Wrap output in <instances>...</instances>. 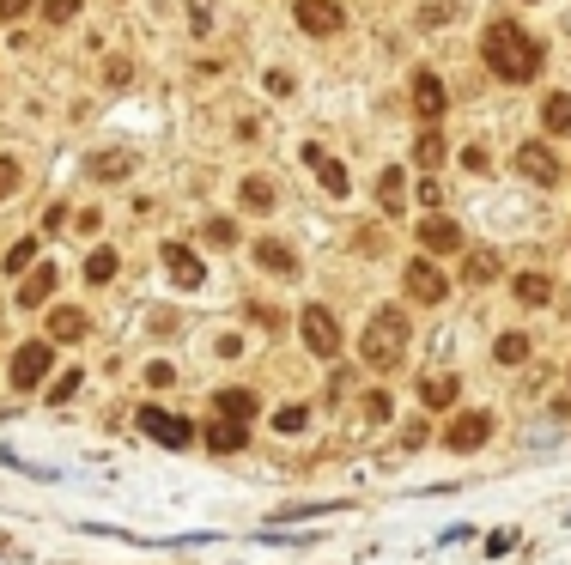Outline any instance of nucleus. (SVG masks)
Instances as JSON below:
<instances>
[{
	"label": "nucleus",
	"instance_id": "obj_1",
	"mask_svg": "<svg viewBox=\"0 0 571 565\" xmlns=\"http://www.w3.org/2000/svg\"><path fill=\"white\" fill-rule=\"evenodd\" d=\"M486 67H493L499 79H511V86H523V79L541 73V43L523 25L493 19V25H486Z\"/></svg>",
	"mask_w": 571,
	"mask_h": 565
},
{
	"label": "nucleus",
	"instance_id": "obj_2",
	"mask_svg": "<svg viewBox=\"0 0 571 565\" xmlns=\"http://www.w3.org/2000/svg\"><path fill=\"white\" fill-rule=\"evenodd\" d=\"M365 365H377V371H395L401 365V353H407V316L401 310H377L371 322H365Z\"/></svg>",
	"mask_w": 571,
	"mask_h": 565
},
{
	"label": "nucleus",
	"instance_id": "obj_3",
	"mask_svg": "<svg viewBox=\"0 0 571 565\" xmlns=\"http://www.w3.org/2000/svg\"><path fill=\"white\" fill-rule=\"evenodd\" d=\"M298 335H304V347L322 353V359H335V353H341V322H335L329 304H310V310L298 316Z\"/></svg>",
	"mask_w": 571,
	"mask_h": 565
},
{
	"label": "nucleus",
	"instance_id": "obj_4",
	"mask_svg": "<svg viewBox=\"0 0 571 565\" xmlns=\"http://www.w3.org/2000/svg\"><path fill=\"white\" fill-rule=\"evenodd\" d=\"M292 13H298V25H304L310 37H335V31L347 25V13L335 7V0H298Z\"/></svg>",
	"mask_w": 571,
	"mask_h": 565
},
{
	"label": "nucleus",
	"instance_id": "obj_5",
	"mask_svg": "<svg viewBox=\"0 0 571 565\" xmlns=\"http://www.w3.org/2000/svg\"><path fill=\"white\" fill-rule=\"evenodd\" d=\"M140 432H152L158 444H171V450H183V444L195 438V426L177 420V414H165V408H140Z\"/></svg>",
	"mask_w": 571,
	"mask_h": 565
},
{
	"label": "nucleus",
	"instance_id": "obj_6",
	"mask_svg": "<svg viewBox=\"0 0 571 565\" xmlns=\"http://www.w3.org/2000/svg\"><path fill=\"white\" fill-rule=\"evenodd\" d=\"M43 371H49V341H25L13 353V389H37Z\"/></svg>",
	"mask_w": 571,
	"mask_h": 565
},
{
	"label": "nucleus",
	"instance_id": "obj_7",
	"mask_svg": "<svg viewBox=\"0 0 571 565\" xmlns=\"http://www.w3.org/2000/svg\"><path fill=\"white\" fill-rule=\"evenodd\" d=\"M401 280H407V292H414L420 304H444V298H450V280H444L432 262H407V274H401Z\"/></svg>",
	"mask_w": 571,
	"mask_h": 565
},
{
	"label": "nucleus",
	"instance_id": "obj_8",
	"mask_svg": "<svg viewBox=\"0 0 571 565\" xmlns=\"http://www.w3.org/2000/svg\"><path fill=\"white\" fill-rule=\"evenodd\" d=\"M420 244H426L432 256H456V250H462V225H456V219H444V213H426Z\"/></svg>",
	"mask_w": 571,
	"mask_h": 565
},
{
	"label": "nucleus",
	"instance_id": "obj_9",
	"mask_svg": "<svg viewBox=\"0 0 571 565\" xmlns=\"http://www.w3.org/2000/svg\"><path fill=\"white\" fill-rule=\"evenodd\" d=\"M517 171H523L529 183L553 189V183H559V158H553V152H547V146L535 140V146H523V152H517Z\"/></svg>",
	"mask_w": 571,
	"mask_h": 565
},
{
	"label": "nucleus",
	"instance_id": "obj_10",
	"mask_svg": "<svg viewBox=\"0 0 571 565\" xmlns=\"http://www.w3.org/2000/svg\"><path fill=\"white\" fill-rule=\"evenodd\" d=\"M486 432H493V420H486V414H462V420L444 432V444H450V450H480Z\"/></svg>",
	"mask_w": 571,
	"mask_h": 565
},
{
	"label": "nucleus",
	"instance_id": "obj_11",
	"mask_svg": "<svg viewBox=\"0 0 571 565\" xmlns=\"http://www.w3.org/2000/svg\"><path fill=\"white\" fill-rule=\"evenodd\" d=\"M128 171H134V146H116V152L92 158V183H122Z\"/></svg>",
	"mask_w": 571,
	"mask_h": 565
},
{
	"label": "nucleus",
	"instance_id": "obj_12",
	"mask_svg": "<svg viewBox=\"0 0 571 565\" xmlns=\"http://www.w3.org/2000/svg\"><path fill=\"white\" fill-rule=\"evenodd\" d=\"M304 165L322 177V189H329V195H347V171H341V165H335V158L322 152V146H304Z\"/></svg>",
	"mask_w": 571,
	"mask_h": 565
},
{
	"label": "nucleus",
	"instance_id": "obj_13",
	"mask_svg": "<svg viewBox=\"0 0 571 565\" xmlns=\"http://www.w3.org/2000/svg\"><path fill=\"white\" fill-rule=\"evenodd\" d=\"M165 268H171V280H177V286H183V292H189V286H201V280H207V274H201V262H195V256H189V250H183V244H165Z\"/></svg>",
	"mask_w": 571,
	"mask_h": 565
},
{
	"label": "nucleus",
	"instance_id": "obj_14",
	"mask_svg": "<svg viewBox=\"0 0 571 565\" xmlns=\"http://www.w3.org/2000/svg\"><path fill=\"white\" fill-rule=\"evenodd\" d=\"M414 104H420L426 116H438V110L450 104V98H444V79H438V73H426V67L414 73Z\"/></svg>",
	"mask_w": 571,
	"mask_h": 565
},
{
	"label": "nucleus",
	"instance_id": "obj_15",
	"mask_svg": "<svg viewBox=\"0 0 571 565\" xmlns=\"http://www.w3.org/2000/svg\"><path fill=\"white\" fill-rule=\"evenodd\" d=\"M256 262H262L268 274H298V256L280 244V237H262V244H256Z\"/></svg>",
	"mask_w": 571,
	"mask_h": 565
},
{
	"label": "nucleus",
	"instance_id": "obj_16",
	"mask_svg": "<svg viewBox=\"0 0 571 565\" xmlns=\"http://www.w3.org/2000/svg\"><path fill=\"white\" fill-rule=\"evenodd\" d=\"M49 335L55 341H79V335H86V310H67V304L49 310Z\"/></svg>",
	"mask_w": 571,
	"mask_h": 565
},
{
	"label": "nucleus",
	"instance_id": "obj_17",
	"mask_svg": "<svg viewBox=\"0 0 571 565\" xmlns=\"http://www.w3.org/2000/svg\"><path fill=\"white\" fill-rule=\"evenodd\" d=\"M243 207H250V213H274V183L268 177H243Z\"/></svg>",
	"mask_w": 571,
	"mask_h": 565
},
{
	"label": "nucleus",
	"instance_id": "obj_18",
	"mask_svg": "<svg viewBox=\"0 0 571 565\" xmlns=\"http://www.w3.org/2000/svg\"><path fill=\"white\" fill-rule=\"evenodd\" d=\"M541 122H547V134H571V98L553 92V98L541 104Z\"/></svg>",
	"mask_w": 571,
	"mask_h": 565
},
{
	"label": "nucleus",
	"instance_id": "obj_19",
	"mask_svg": "<svg viewBox=\"0 0 571 565\" xmlns=\"http://www.w3.org/2000/svg\"><path fill=\"white\" fill-rule=\"evenodd\" d=\"M420 401H426V408H450V401H456V377H426Z\"/></svg>",
	"mask_w": 571,
	"mask_h": 565
},
{
	"label": "nucleus",
	"instance_id": "obj_20",
	"mask_svg": "<svg viewBox=\"0 0 571 565\" xmlns=\"http://www.w3.org/2000/svg\"><path fill=\"white\" fill-rule=\"evenodd\" d=\"M219 414L250 420V414H256V395H250V389H219Z\"/></svg>",
	"mask_w": 571,
	"mask_h": 565
},
{
	"label": "nucleus",
	"instance_id": "obj_21",
	"mask_svg": "<svg viewBox=\"0 0 571 565\" xmlns=\"http://www.w3.org/2000/svg\"><path fill=\"white\" fill-rule=\"evenodd\" d=\"M414 158H420L426 171H438V165H444V134H438V128H432V134H420V140H414Z\"/></svg>",
	"mask_w": 571,
	"mask_h": 565
},
{
	"label": "nucleus",
	"instance_id": "obj_22",
	"mask_svg": "<svg viewBox=\"0 0 571 565\" xmlns=\"http://www.w3.org/2000/svg\"><path fill=\"white\" fill-rule=\"evenodd\" d=\"M377 201H383V213H401V201H407L401 195V171H383L377 177Z\"/></svg>",
	"mask_w": 571,
	"mask_h": 565
},
{
	"label": "nucleus",
	"instance_id": "obj_23",
	"mask_svg": "<svg viewBox=\"0 0 571 565\" xmlns=\"http://www.w3.org/2000/svg\"><path fill=\"white\" fill-rule=\"evenodd\" d=\"M43 292H55V268H37V274L25 280V292H19V304L31 310V304H43Z\"/></svg>",
	"mask_w": 571,
	"mask_h": 565
},
{
	"label": "nucleus",
	"instance_id": "obj_24",
	"mask_svg": "<svg viewBox=\"0 0 571 565\" xmlns=\"http://www.w3.org/2000/svg\"><path fill=\"white\" fill-rule=\"evenodd\" d=\"M517 298H523V304H547V298H553L547 274H517Z\"/></svg>",
	"mask_w": 571,
	"mask_h": 565
},
{
	"label": "nucleus",
	"instance_id": "obj_25",
	"mask_svg": "<svg viewBox=\"0 0 571 565\" xmlns=\"http://www.w3.org/2000/svg\"><path fill=\"white\" fill-rule=\"evenodd\" d=\"M86 280H92V286L116 280V256H110V250H92V256H86Z\"/></svg>",
	"mask_w": 571,
	"mask_h": 565
},
{
	"label": "nucleus",
	"instance_id": "obj_26",
	"mask_svg": "<svg viewBox=\"0 0 571 565\" xmlns=\"http://www.w3.org/2000/svg\"><path fill=\"white\" fill-rule=\"evenodd\" d=\"M493 353H499V365H523L529 359V335H499Z\"/></svg>",
	"mask_w": 571,
	"mask_h": 565
},
{
	"label": "nucleus",
	"instance_id": "obj_27",
	"mask_svg": "<svg viewBox=\"0 0 571 565\" xmlns=\"http://www.w3.org/2000/svg\"><path fill=\"white\" fill-rule=\"evenodd\" d=\"M456 13H462V0H432V7H426V13H420V25H426V31H432V25H450V19H456Z\"/></svg>",
	"mask_w": 571,
	"mask_h": 565
},
{
	"label": "nucleus",
	"instance_id": "obj_28",
	"mask_svg": "<svg viewBox=\"0 0 571 565\" xmlns=\"http://www.w3.org/2000/svg\"><path fill=\"white\" fill-rule=\"evenodd\" d=\"M207 444H213V450H237V444H243V420H237V426H231V420H225V426H213V432H207Z\"/></svg>",
	"mask_w": 571,
	"mask_h": 565
},
{
	"label": "nucleus",
	"instance_id": "obj_29",
	"mask_svg": "<svg viewBox=\"0 0 571 565\" xmlns=\"http://www.w3.org/2000/svg\"><path fill=\"white\" fill-rule=\"evenodd\" d=\"M43 19H49V25H67V19H79V0H43Z\"/></svg>",
	"mask_w": 571,
	"mask_h": 565
},
{
	"label": "nucleus",
	"instance_id": "obj_30",
	"mask_svg": "<svg viewBox=\"0 0 571 565\" xmlns=\"http://www.w3.org/2000/svg\"><path fill=\"white\" fill-rule=\"evenodd\" d=\"M499 274V256H468V280L480 286V280H493Z\"/></svg>",
	"mask_w": 571,
	"mask_h": 565
},
{
	"label": "nucleus",
	"instance_id": "obj_31",
	"mask_svg": "<svg viewBox=\"0 0 571 565\" xmlns=\"http://www.w3.org/2000/svg\"><path fill=\"white\" fill-rule=\"evenodd\" d=\"M31 256H37V244H31V237H25V244H13V250H7V268L19 274V268H31Z\"/></svg>",
	"mask_w": 571,
	"mask_h": 565
},
{
	"label": "nucleus",
	"instance_id": "obj_32",
	"mask_svg": "<svg viewBox=\"0 0 571 565\" xmlns=\"http://www.w3.org/2000/svg\"><path fill=\"white\" fill-rule=\"evenodd\" d=\"M304 420H310L304 408H280V414H274V426H280V432H304Z\"/></svg>",
	"mask_w": 571,
	"mask_h": 565
},
{
	"label": "nucleus",
	"instance_id": "obj_33",
	"mask_svg": "<svg viewBox=\"0 0 571 565\" xmlns=\"http://www.w3.org/2000/svg\"><path fill=\"white\" fill-rule=\"evenodd\" d=\"M19 189V165H13V158H0V201H7Z\"/></svg>",
	"mask_w": 571,
	"mask_h": 565
},
{
	"label": "nucleus",
	"instance_id": "obj_34",
	"mask_svg": "<svg viewBox=\"0 0 571 565\" xmlns=\"http://www.w3.org/2000/svg\"><path fill=\"white\" fill-rule=\"evenodd\" d=\"M207 237H213V244H231L237 225H231V219H207Z\"/></svg>",
	"mask_w": 571,
	"mask_h": 565
},
{
	"label": "nucleus",
	"instance_id": "obj_35",
	"mask_svg": "<svg viewBox=\"0 0 571 565\" xmlns=\"http://www.w3.org/2000/svg\"><path fill=\"white\" fill-rule=\"evenodd\" d=\"M128 73H134V67H128V61H122V55H116V61H110V67H104V79H110V86H128Z\"/></svg>",
	"mask_w": 571,
	"mask_h": 565
},
{
	"label": "nucleus",
	"instance_id": "obj_36",
	"mask_svg": "<svg viewBox=\"0 0 571 565\" xmlns=\"http://www.w3.org/2000/svg\"><path fill=\"white\" fill-rule=\"evenodd\" d=\"M25 13H31V0H0V19H7V25L25 19Z\"/></svg>",
	"mask_w": 571,
	"mask_h": 565
},
{
	"label": "nucleus",
	"instance_id": "obj_37",
	"mask_svg": "<svg viewBox=\"0 0 571 565\" xmlns=\"http://www.w3.org/2000/svg\"><path fill=\"white\" fill-rule=\"evenodd\" d=\"M189 13H195V31H207V0H189Z\"/></svg>",
	"mask_w": 571,
	"mask_h": 565
}]
</instances>
